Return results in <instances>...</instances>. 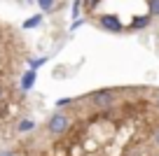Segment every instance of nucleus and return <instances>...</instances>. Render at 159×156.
<instances>
[{
    "instance_id": "nucleus-1",
    "label": "nucleus",
    "mask_w": 159,
    "mask_h": 156,
    "mask_svg": "<svg viewBox=\"0 0 159 156\" xmlns=\"http://www.w3.org/2000/svg\"><path fill=\"white\" fill-rule=\"evenodd\" d=\"M0 156H159V86L115 84L63 98Z\"/></svg>"
},
{
    "instance_id": "nucleus-3",
    "label": "nucleus",
    "mask_w": 159,
    "mask_h": 156,
    "mask_svg": "<svg viewBox=\"0 0 159 156\" xmlns=\"http://www.w3.org/2000/svg\"><path fill=\"white\" fill-rule=\"evenodd\" d=\"M84 21L112 35H134L159 16V0H82Z\"/></svg>"
},
{
    "instance_id": "nucleus-4",
    "label": "nucleus",
    "mask_w": 159,
    "mask_h": 156,
    "mask_svg": "<svg viewBox=\"0 0 159 156\" xmlns=\"http://www.w3.org/2000/svg\"><path fill=\"white\" fill-rule=\"evenodd\" d=\"M52 2H54V0H40V5L45 7V10H49V7H52Z\"/></svg>"
},
{
    "instance_id": "nucleus-2",
    "label": "nucleus",
    "mask_w": 159,
    "mask_h": 156,
    "mask_svg": "<svg viewBox=\"0 0 159 156\" xmlns=\"http://www.w3.org/2000/svg\"><path fill=\"white\" fill-rule=\"evenodd\" d=\"M30 49L14 24L0 19V126L24 105L30 72Z\"/></svg>"
}]
</instances>
